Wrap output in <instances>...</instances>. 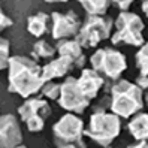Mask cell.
<instances>
[{"mask_svg": "<svg viewBox=\"0 0 148 148\" xmlns=\"http://www.w3.org/2000/svg\"><path fill=\"white\" fill-rule=\"evenodd\" d=\"M135 63L141 75L148 76V42L144 43L141 49L135 54Z\"/></svg>", "mask_w": 148, "mask_h": 148, "instance_id": "obj_18", "label": "cell"}, {"mask_svg": "<svg viewBox=\"0 0 148 148\" xmlns=\"http://www.w3.org/2000/svg\"><path fill=\"white\" fill-rule=\"evenodd\" d=\"M142 11L148 16V0H144V2H142Z\"/></svg>", "mask_w": 148, "mask_h": 148, "instance_id": "obj_25", "label": "cell"}, {"mask_svg": "<svg viewBox=\"0 0 148 148\" xmlns=\"http://www.w3.org/2000/svg\"><path fill=\"white\" fill-rule=\"evenodd\" d=\"M84 121L76 114L67 112L53 126L54 142L57 147L63 145H75L76 148H87L84 141Z\"/></svg>", "mask_w": 148, "mask_h": 148, "instance_id": "obj_5", "label": "cell"}, {"mask_svg": "<svg viewBox=\"0 0 148 148\" xmlns=\"http://www.w3.org/2000/svg\"><path fill=\"white\" fill-rule=\"evenodd\" d=\"M47 3H66L69 0H45Z\"/></svg>", "mask_w": 148, "mask_h": 148, "instance_id": "obj_26", "label": "cell"}, {"mask_svg": "<svg viewBox=\"0 0 148 148\" xmlns=\"http://www.w3.org/2000/svg\"><path fill=\"white\" fill-rule=\"evenodd\" d=\"M23 142V133L14 114L0 115V148H16Z\"/></svg>", "mask_w": 148, "mask_h": 148, "instance_id": "obj_11", "label": "cell"}, {"mask_svg": "<svg viewBox=\"0 0 148 148\" xmlns=\"http://www.w3.org/2000/svg\"><path fill=\"white\" fill-rule=\"evenodd\" d=\"M144 23L136 14L120 12L115 20V33L111 36L112 45L127 43L132 47H142L145 40L142 36Z\"/></svg>", "mask_w": 148, "mask_h": 148, "instance_id": "obj_8", "label": "cell"}, {"mask_svg": "<svg viewBox=\"0 0 148 148\" xmlns=\"http://www.w3.org/2000/svg\"><path fill=\"white\" fill-rule=\"evenodd\" d=\"M79 15L75 11H67L66 14L53 12L51 14V36L54 40L76 38L81 30Z\"/></svg>", "mask_w": 148, "mask_h": 148, "instance_id": "obj_10", "label": "cell"}, {"mask_svg": "<svg viewBox=\"0 0 148 148\" xmlns=\"http://www.w3.org/2000/svg\"><path fill=\"white\" fill-rule=\"evenodd\" d=\"M129 132L138 141H147L148 139V114L147 112H139L132 118L127 124Z\"/></svg>", "mask_w": 148, "mask_h": 148, "instance_id": "obj_15", "label": "cell"}, {"mask_svg": "<svg viewBox=\"0 0 148 148\" xmlns=\"http://www.w3.org/2000/svg\"><path fill=\"white\" fill-rule=\"evenodd\" d=\"M58 148H76L75 145H63V147H58Z\"/></svg>", "mask_w": 148, "mask_h": 148, "instance_id": "obj_27", "label": "cell"}, {"mask_svg": "<svg viewBox=\"0 0 148 148\" xmlns=\"http://www.w3.org/2000/svg\"><path fill=\"white\" fill-rule=\"evenodd\" d=\"M111 3L114 5L120 12H127V9L132 6L133 0H111Z\"/></svg>", "mask_w": 148, "mask_h": 148, "instance_id": "obj_22", "label": "cell"}, {"mask_svg": "<svg viewBox=\"0 0 148 148\" xmlns=\"http://www.w3.org/2000/svg\"><path fill=\"white\" fill-rule=\"evenodd\" d=\"M16 148H27V147H24V145H20V147H16Z\"/></svg>", "mask_w": 148, "mask_h": 148, "instance_id": "obj_29", "label": "cell"}, {"mask_svg": "<svg viewBox=\"0 0 148 148\" xmlns=\"http://www.w3.org/2000/svg\"><path fill=\"white\" fill-rule=\"evenodd\" d=\"M144 108L142 90L127 79H118L111 87V112L118 117L130 118Z\"/></svg>", "mask_w": 148, "mask_h": 148, "instance_id": "obj_3", "label": "cell"}, {"mask_svg": "<svg viewBox=\"0 0 148 148\" xmlns=\"http://www.w3.org/2000/svg\"><path fill=\"white\" fill-rule=\"evenodd\" d=\"M8 67V90L11 93L29 99L42 90L45 79L42 76V66H39L36 60L25 56H14L9 58Z\"/></svg>", "mask_w": 148, "mask_h": 148, "instance_id": "obj_2", "label": "cell"}, {"mask_svg": "<svg viewBox=\"0 0 148 148\" xmlns=\"http://www.w3.org/2000/svg\"><path fill=\"white\" fill-rule=\"evenodd\" d=\"M27 30L32 36L42 38L51 32V15L45 12H38L27 18Z\"/></svg>", "mask_w": 148, "mask_h": 148, "instance_id": "obj_14", "label": "cell"}, {"mask_svg": "<svg viewBox=\"0 0 148 148\" xmlns=\"http://www.w3.org/2000/svg\"><path fill=\"white\" fill-rule=\"evenodd\" d=\"M75 67L73 62L69 57L64 56H58L57 58L51 60L49 63H47L45 66H42V76L45 82L57 79V78H63L67 76V73Z\"/></svg>", "mask_w": 148, "mask_h": 148, "instance_id": "obj_12", "label": "cell"}, {"mask_svg": "<svg viewBox=\"0 0 148 148\" xmlns=\"http://www.w3.org/2000/svg\"><path fill=\"white\" fill-rule=\"evenodd\" d=\"M136 85H138L141 90L148 88V76H145V75H139V76L136 78Z\"/></svg>", "mask_w": 148, "mask_h": 148, "instance_id": "obj_23", "label": "cell"}, {"mask_svg": "<svg viewBox=\"0 0 148 148\" xmlns=\"http://www.w3.org/2000/svg\"><path fill=\"white\" fill-rule=\"evenodd\" d=\"M9 40L0 38V72L9 66Z\"/></svg>", "mask_w": 148, "mask_h": 148, "instance_id": "obj_20", "label": "cell"}, {"mask_svg": "<svg viewBox=\"0 0 148 148\" xmlns=\"http://www.w3.org/2000/svg\"><path fill=\"white\" fill-rule=\"evenodd\" d=\"M121 132V120L115 114H109L105 109L96 108L90 117V123L84 130V135L88 136L96 144L102 147H109Z\"/></svg>", "mask_w": 148, "mask_h": 148, "instance_id": "obj_4", "label": "cell"}, {"mask_svg": "<svg viewBox=\"0 0 148 148\" xmlns=\"http://www.w3.org/2000/svg\"><path fill=\"white\" fill-rule=\"evenodd\" d=\"M42 94L48 97L49 100H58L60 97V93H62V84H57V82H53V81H48L43 84L42 87Z\"/></svg>", "mask_w": 148, "mask_h": 148, "instance_id": "obj_19", "label": "cell"}, {"mask_svg": "<svg viewBox=\"0 0 148 148\" xmlns=\"http://www.w3.org/2000/svg\"><path fill=\"white\" fill-rule=\"evenodd\" d=\"M91 69L100 76H106L111 81H118L127 69L126 56L112 48H100L90 57Z\"/></svg>", "mask_w": 148, "mask_h": 148, "instance_id": "obj_7", "label": "cell"}, {"mask_svg": "<svg viewBox=\"0 0 148 148\" xmlns=\"http://www.w3.org/2000/svg\"><path fill=\"white\" fill-rule=\"evenodd\" d=\"M103 148H109V147H103Z\"/></svg>", "mask_w": 148, "mask_h": 148, "instance_id": "obj_30", "label": "cell"}, {"mask_svg": "<svg viewBox=\"0 0 148 148\" xmlns=\"http://www.w3.org/2000/svg\"><path fill=\"white\" fill-rule=\"evenodd\" d=\"M145 103H147V108H148V93H147V96H145Z\"/></svg>", "mask_w": 148, "mask_h": 148, "instance_id": "obj_28", "label": "cell"}, {"mask_svg": "<svg viewBox=\"0 0 148 148\" xmlns=\"http://www.w3.org/2000/svg\"><path fill=\"white\" fill-rule=\"evenodd\" d=\"M57 54V49L56 47H53L49 42L43 40V39H39L38 42H34L33 45V49H32V57L33 60H47V58H53L54 56Z\"/></svg>", "mask_w": 148, "mask_h": 148, "instance_id": "obj_16", "label": "cell"}, {"mask_svg": "<svg viewBox=\"0 0 148 148\" xmlns=\"http://www.w3.org/2000/svg\"><path fill=\"white\" fill-rule=\"evenodd\" d=\"M57 53L58 56H64L69 57L73 62L75 67L78 69H84V64L87 62V58L84 56V48L81 47V43L78 42L76 39H62L57 42Z\"/></svg>", "mask_w": 148, "mask_h": 148, "instance_id": "obj_13", "label": "cell"}, {"mask_svg": "<svg viewBox=\"0 0 148 148\" xmlns=\"http://www.w3.org/2000/svg\"><path fill=\"white\" fill-rule=\"evenodd\" d=\"M105 85V79L93 69H82L81 75L66 76L62 84L58 105L72 114H82L90 106V102L99 94Z\"/></svg>", "mask_w": 148, "mask_h": 148, "instance_id": "obj_1", "label": "cell"}, {"mask_svg": "<svg viewBox=\"0 0 148 148\" xmlns=\"http://www.w3.org/2000/svg\"><path fill=\"white\" fill-rule=\"evenodd\" d=\"M12 24H14V21L3 12L2 6H0V33H2L3 30H6V29H9Z\"/></svg>", "mask_w": 148, "mask_h": 148, "instance_id": "obj_21", "label": "cell"}, {"mask_svg": "<svg viewBox=\"0 0 148 148\" xmlns=\"http://www.w3.org/2000/svg\"><path fill=\"white\" fill-rule=\"evenodd\" d=\"M112 27L114 21L111 16L90 15L81 25V30L75 39L81 43L82 48H96L100 42L111 38Z\"/></svg>", "mask_w": 148, "mask_h": 148, "instance_id": "obj_6", "label": "cell"}, {"mask_svg": "<svg viewBox=\"0 0 148 148\" xmlns=\"http://www.w3.org/2000/svg\"><path fill=\"white\" fill-rule=\"evenodd\" d=\"M88 15H105L109 9L111 0H78Z\"/></svg>", "mask_w": 148, "mask_h": 148, "instance_id": "obj_17", "label": "cell"}, {"mask_svg": "<svg viewBox=\"0 0 148 148\" xmlns=\"http://www.w3.org/2000/svg\"><path fill=\"white\" fill-rule=\"evenodd\" d=\"M51 105L39 97H29L18 108V114L21 120L27 124L29 132H40L45 127L47 118L51 117Z\"/></svg>", "mask_w": 148, "mask_h": 148, "instance_id": "obj_9", "label": "cell"}, {"mask_svg": "<svg viewBox=\"0 0 148 148\" xmlns=\"http://www.w3.org/2000/svg\"><path fill=\"white\" fill-rule=\"evenodd\" d=\"M127 148H148V142H147V141H139L138 144H132V145H129Z\"/></svg>", "mask_w": 148, "mask_h": 148, "instance_id": "obj_24", "label": "cell"}]
</instances>
